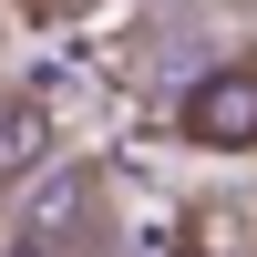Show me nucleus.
<instances>
[{
  "instance_id": "nucleus-1",
  "label": "nucleus",
  "mask_w": 257,
  "mask_h": 257,
  "mask_svg": "<svg viewBox=\"0 0 257 257\" xmlns=\"http://www.w3.org/2000/svg\"><path fill=\"white\" fill-rule=\"evenodd\" d=\"M175 134L196 155H257V52L206 62L196 82L175 93Z\"/></svg>"
},
{
  "instance_id": "nucleus-2",
  "label": "nucleus",
  "mask_w": 257,
  "mask_h": 257,
  "mask_svg": "<svg viewBox=\"0 0 257 257\" xmlns=\"http://www.w3.org/2000/svg\"><path fill=\"white\" fill-rule=\"evenodd\" d=\"M52 155H62V113H52V103H41V93L0 103V196L41 185V175H52Z\"/></svg>"
}]
</instances>
